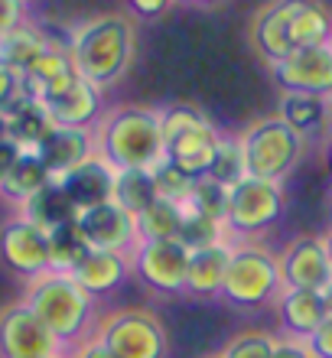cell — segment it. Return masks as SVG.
<instances>
[{
  "instance_id": "cell-1",
  "label": "cell",
  "mask_w": 332,
  "mask_h": 358,
  "mask_svg": "<svg viewBox=\"0 0 332 358\" xmlns=\"http://www.w3.org/2000/svg\"><path fill=\"white\" fill-rule=\"evenodd\" d=\"M133 49H137V27H133L131 13L92 17L68 39V56L75 62V72L101 92L127 76Z\"/></svg>"
},
{
  "instance_id": "cell-2",
  "label": "cell",
  "mask_w": 332,
  "mask_h": 358,
  "mask_svg": "<svg viewBox=\"0 0 332 358\" xmlns=\"http://www.w3.org/2000/svg\"><path fill=\"white\" fill-rule=\"evenodd\" d=\"M98 157L114 170H157L166 160L160 131V111L140 104H121L95 124Z\"/></svg>"
},
{
  "instance_id": "cell-3",
  "label": "cell",
  "mask_w": 332,
  "mask_h": 358,
  "mask_svg": "<svg viewBox=\"0 0 332 358\" xmlns=\"http://www.w3.org/2000/svg\"><path fill=\"white\" fill-rule=\"evenodd\" d=\"M23 303L46 322V329L62 342V349H75L88 339V326L95 316V296H88L72 273L46 271L27 280Z\"/></svg>"
},
{
  "instance_id": "cell-4",
  "label": "cell",
  "mask_w": 332,
  "mask_h": 358,
  "mask_svg": "<svg viewBox=\"0 0 332 358\" xmlns=\"http://www.w3.org/2000/svg\"><path fill=\"white\" fill-rule=\"evenodd\" d=\"M160 131L166 160L196 179L209 176L225 137L205 114L196 111L192 104H166V108H160Z\"/></svg>"
},
{
  "instance_id": "cell-5",
  "label": "cell",
  "mask_w": 332,
  "mask_h": 358,
  "mask_svg": "<svg viewBox=\"0 0 332 358\" xmlns=\"http://www.w3.org/2000/svg\"><path fill=\"white\" fill-rule=\"evenodd\" d=\"M238 147L245 157L247 176L270 179V182H284L300 166L306 153V141L280 114H267V117L254 121L238 137Z\"/></svg>"
},
{
  "instance_id": "cell-6",
  "label": "cell",
  "mask_w": 332,
  "mask_h": 358,
  "mask_svg": "<svg viewBox=\"0 0 332 358\" xmlns=\"http://www.w3.org/2000/svg\"><path fill=\"white\" fill-rule=\"evenodd\" d=\"M280 290H284L280 257L257 241H245V245L235 241L219 300L231 303L238 310H257V306L277 303Z\"/></svg>"
},
{
  "instance_id": "cell-7",
  "label": "cell",
  "mask_w": 332,
  "mask_h": 358,
  "mask_svg": "<svg viewBox=\"0 0 332 358\" xmlns=\"http://www.w3.org/2000/svg\"><path fill=\"white\" fill-rule=\"evenodd\" d=\"M92 336L117 358H166L170 355L166 326L150 310H114L98 320Z\"/></svg>"
},
{
  "instance_id": "cell-8",
  "label": "cell",
  "mask_w": 332,
  "mask_h": 358,
  "mask_svg": "<svg viewBox=\"0 0 332 358\" xmlns=\"http://www.w3.org/2000/svg\"><path fill=\"white\" fill-rule=\"evenodd\" d=\"M284 215V182L245 176L228 192V235L254 238Z\"/></svg>"
},
{
  "instance_id": "cell-9",
  "label": "cell",
  "mask_w": 332,
  "mask_h": 358,
  "mask_svg": "<svg viewBox=\"0 0 332 358\" xmlns=\"http://www.w3.org/2000/svg\"><path fill=\"white\" fill-rule=\"evenodd\" d=\"M189 248L180 238H163V241H140L131 255V273H137L143 287L153 293L173 296L186 293V271H189Z\"/></svg>"
},
{
  "instance_id": "cell-10",
  "label": "cell",
  "mask_w": 332,
  "mask_h": 358,
  "mask_svg": "<svg viewBox=\"0 0 332 358\" xmlns=\"http://www.w3.org/2000/svg\"><path fill=\"white\" fill-rule=\"evenodd\" d=\"M56 352L68 349H62V342L23 300L0 310V358H49Z\"/></svg>"
},
{
  "instance_id": "cell-11",
  "label": "cell",
  "mask_w": 332,
  "mask_h": 358,
  "mask_svg": "<svg viewBox=\"0 0 332 358\" xmlns=\"http://www.w3.org/2000/svg\"><path fill=\"white\" fill-rule=\"evenodd\" d=\"M270 78L284 94H326L332 98V43L294 49L270 66Z\"/></svg>"
},
{
  "instance_id": "cell-12",
  "label": "cell",
  "mask_w": 332,
  "mask_h": 358,
  "mask_svg": "<svg viewBox=\"0 0 332 358\" xmlns=\"http://www.w3.org/2000/svg\"><path fill=\"white\" fill-rule=\"evenodd\" d=\"M280 277L284 287H296V290H332V261L326 251V241L316 235H300L294 241H287L280 251Z\"/></svg>"
},
{
  "instance_id": "cell-13",
  "label": "cell",
  "mask_w": 332,
  "mask_h": 358,
  "mask_svg": "<svg viewBox=\"0 0 332 358\" xmlns=\"http://www.w3.org/2000/svg\"><path fill=\"white\" fill-rule=\"evenodd\" d=\"M0 261L23 280L49 271V235L23 215H13L0 228Z\"/></svg>"
},
{
  "instance_id": "cell-14",
  "label": "cell",
  "mask_w": 332,
  "mask_h": 358,
  "mask_svg": "<svg viewBox=\"0 0 332 358\" xmlns=\"http://www.w3.org/2000/svg\"><path fill=\"white\" fill-rule=\"evenodd\" d=\"M82 235L98 251H117V255H133V248L140 245V231H137V218L121 208L117 202H101L75 215Z\"/></svg>"
},
{
  "instance_id": "cell-15",
  "label": "cell",
  "mask_w": 332,
  "mask_h": 358,
  "mask_svg": "<svg viewBox=\"0 0 332 358\" xmlns=\"http://www.w3.org/2000/svg\"><path fill=\"white\" fill-rule=\"evenodd\" d=\"M36 153H39V160L46 163V170L52 173V179L66 176L75 166L98 157L95 127H59L56 124L46 134V141L36 147Z\"/></svg>"
},
{
  "instance_id": "cell-16",
  "label": "cell",
  "mask_w": 332,
  "mask_h": 358,
  "mask_svg": "<svg viewBox=\"0 0 332 358\" xmlns=\"http://www.w3.org/2000/svg\"><path fill=\"white\" fill-rule=\"evenodd\" d=\"M300 0H267L264 7L254 13V23H251V43L261 52L267 66L280 62L284 56L294 52V43H290V20H294Z\"/></svg>"
},
{
  "instance_id": "cell-17",
  "label": "cell",
  "mask_w": 332,
  "mask_h": 358,
  "mask_svg": "<svg viewBox=\"0 0 332 358\" xmlns=\"http://www.w3.org/2000/svg\"><path fill=\"white\" fill-rule=\"evenodd\" d=\"M49 117L59 127H95L101 117V88L92 85L88 78L75 76L66 88H59L56 94L43 98Z\"/></svg>"
},
{
  "instance_id": "cell-18",
  "label": "cell",
  "mask_w": 332,
  "mask_h": 358,
  "mask_svg": "<svg viewBox=\"0 0 332 358\" xmlns=\"http://www.w3.org/2000/svg\"><path fill=\"white\" fill-rule=\"evenodd\" d=\"M277 313H280V326H284L287 339L306 342L329 316V293L284 287L277 296Z\"/></svg>"
},
{
  "instance_id": "cell-19",
  "label": "cell",
  "mask_w": 332,
  "mask_h": 358,
  "mask_svg": "<svg viewBox=\"0 0 332 358\" xmlns=\"http://www.w3.org/2000/svg\"><path fill=\"white\" fill-rule=\"evenodd\" d=\"M231 251H235V238L192 251L189 271H186V293H189V296H199V300H219L222 287H225Z\"/></svg>"
},
{
  "instance_id": "cell-20",
  "label": "cell",
  "mask_w": 332,
  "mask_h": 358,
  "mask_svg": "<svg viewBox=\"0 0 332 358\" xmlns=\"http://www.w3.org/2000/svg\"><path fill=\"white\" fill-rule=\"evenodd\" d=\"M59 186L66 189V196L72 199V206L78 212H85L92 206H101L108 202L114 192V166L105 163L101 157H92L88 163L75 166L72 173L59 176Z\"/></svg>"
},
{
  "instance_id": "cell-21",
  "label": "cell",
  "mask_w": 332,
  "mask_h": 358,
  "mask_svg": "<svg viewBox=\"0 0 332 358\" xmlns=\"http://www.w3.org/2000/svg\"><path fill=\"white\" fill-rule=\"evenodd\" d=\"M75 283L88 296H108L121 287L127 277H131V257L127 255H117V251H98L92 248L85 255V261L72 271Z\"/></svg>"
},
{
  "instance_id": "cell-22",
  "label": "cell",
  "mask_w": 332,
  "mask_h": 358,
  "mask_svg": "<svg viewBox=\"0 0 332 358\" xmlns=\"http://www.w3.org/2000/svg\"><path fill=\"white\" fill-rule=\"evenodd\" d=\"M277 114L294 127L306 143L332 134V98L326 94H284Z\"/></svg>"
},
{
  "instance_id": "cell-23",
  "label": "cell",
  "mask_w": 332,
  "mask_h": 358,
  "mask_svg": "<svg viewBox=\"0 0 332 358\" xmlns=\"http://www.w3.org/2000/svg\"><path fill=\"white\" fill-rule=\"evenodd\" d=\"M78 72H75L72 56H68V46L52 43V46H49L46 52L27 69V72H23V94L43 101V98H49V94H56L59 88H66Z\"/></svg>"
},
{
  "instance_id": "cell-24",
  "label": "cell",
  "mask_w": 332,
  "mask_h": 358,
  "mask_svg": "<svg viewBox=\"0 0 332 358\" xmlns=\"http://www.w3.org/2000/svg\"><path fill=\"white\" fill-rule=\"evenodd\" d=\"M17 215H23L27 222H33L43 231H56L59 225H66L78 215V208L72 206V199L66 196V189L59 186V179H52L49 186H43L36 196H29L23 206H17Z\"/></svg>"
},
{
  "instance_id": "cell-25",
  "label": "cell",
  "mask_w": 332,
  "mask_h": 358,
  "mask_svg": "<svg viewBox=\"0 0 332 358\" xmlns=\"http://www.w3.org/2000/svg\"><path fill=\"white\" fill-rule=\"evenodd\" d=\"M7 114V137L17 143L20 150H36L39 143L46 141V134L56 127L49 117L46 104L36 98H20Z\"/></svg>"
},
{
  "instance_id": "cell-26",
  "label": "cell",
  "mask_w": 332,
  "mask_h": 358,
  "mask_svg": "<svg viewBox=\"0 0 332 358\" xmlns=\"http://www.w3.org/2000/svg\"><path fill=\"white\" fill-rule=\"evenodd\" d=\"M49 46H52V39H49L39 27H33V23L23 20L17 29H10V33L0 36V66H7V69H13V72L23 76Z\"/></svg>"
},
{
  "instance_id": "cell-27",
  "label": "cell",
  "mask_w": 332,
  "mask_h": 358,
  "mask_svg": "<svg viewBox=\"0 0 332 358\" xmlns=\"http://www.w3.org/2000/svg\"><path fill=\"white\" fill-rule=\"evenodd\" d=\"M52 182V173L46 170V163L39 160L36 150H23L20 160L10 166V173L0 179V196L10 199L13 206H23L29 196H36L43 186Z\"/></svg>"
},
{
  "instance_id": "cell-28",
  "label": "cell",
  "mask_w": 332,
  "mask_h": 358,
  "mask_svg": "<svg viewBox=\"0 0 332 358\" xmlns=\"http://www.w3.org/2000/svg\"><path fill=\"white\" fill-rule=\"evenodd\" d=\"M290 43H294V49L329 46L332 43V10L323 0H300V7L290 20Z\"/></svg>"
},
{
  "instance_id": "cell-29",
  "label": "cell",
  "mask_w": 332,
  "mask_h": 358,
  "mask_svg": "<svg viewBox=\"0 0 332 358\" xmlns=\"http://www.w3.org/2000/svg\"><path fill=\"white\" fill-rule=\"evenodd\" d=\"M157 182H153L150 170H114V192L111 202L127 208L133 218L140 215L143 208H150L157 202Z\"/></svg>"
},
{
  "instance_id": "cell-30",
  "label": "cell",
  "mask_w": 332,
  "mask_h": 358,
  "mask_svg": "<svg viewBox=\"0 0 332 358\" xmlns=\"http://www.w3.org/2000/svg\"><path fill=\"white\" fill-rule=\"evenodd\" d=\"M88 251H92V245L85 241V235H82V228H78L75 218L66 222V225H59L56 231H49V271L72 273L85 261Z\"/></svg>"
},
{
  "instance_id": "cell-31",
  "label": "cell",
  "mask_w": 332,
  "mask_h": 358,
  "mask_svg": "<svg viewBox=\"0 0 332 358\" xmlns=\"http://www.w3.org/2000/svg\"><path fill=\"white\" fill-rule=\"evenodd\" d=\"M182 225V208L176 202L157 199L150 208H143L137 215V231L140 241H163V238H176Z\"/></svg>"
},
{
  "instance_id": "cell-32",
  "label": "cell",
  "mask_w": 332,
  "mask_h": 358,
  "mask_svg": "<svg viewBox=\"0 0 332 358\" xmlns=\"http://www.w3.org/2000/svg\"><path fill=\"white\" fill-rule=\"evenodd\" d=\"M182 208V225H180V241L189 251H199V248H209V245H219V241H228V225L215 222L209 215H199V212H192V208L180 206Z\"/></svg>"
},
{
  "instance_id": "cell-33",
  "label": "cell",
  "mask_w": 332,
  "mask_h": 358,
  "mask_svg": "<svg viewBox=\"0 0 332 358\" xmlns=\"http://www.w3.org/2000/svg\"><path fill=\"white\" fill-rule=\"evenodd\" d=\"M228 192H231V189L222 186V182H215L212 176H199L196 182H192V192H189V199H186L182 206L192 208V212H199V215L215 218V222L225 225L228 222Z\"/></svg>"
},
{
  "instance_id": "cell-34",
  "label": "cell",
  "mask_w": 332,
  "mask_h": 358,
  "mask_svg": "<svg viewBox=\"0 0 332 358\" xmlns=\"http://www.w3.org/2000/svg\"><path fill=\"white\" fill-rule=\"evenodd\" d=\"M209 176L215 179V182H222V186H238L241 179L247 176L245 170V157H241V147H238V137H225L219 147V153H215V163H212Z\"/></svg>"
},
{
  "instance_id": "cell-35",
  "label": "cell",
  "mask_w": 332,
  "mask_h": 358,
  "mask_svg": "<svg viewBox=\"0 0 332 358\" xmlns=\"http://www.w3.org/2000/svg\"><path fill=\"white\" fill-rule=\"evenodd\" d=\"M153 182H157V196H160V199H166V202H176V206H182V202L189 199L196 176H189L186 170H180L176 163L163 160L160 166L153 170Z\"/></svg>"
},
{
  "instance_id": "cell-36",
  "label": "cell",
  "mask_w": 332,
  "mask_h": 358,
  "mask_svg": "<svg viewBox=\"0 0 332 358\" xmlns=\"http://www.w3.org/2000/svg\"><path fill=\"white\" fill-rule=\"evenodd\" d=\"M274 345H277L274 336L251 329V332L235 336V339L222 349V355L225 358H274Z\"/></svg>"
},
{
  "instance_id": "cell-37",
  "label": "cell",
  "mask_w": 332,
  "mask_h": 358,
  "mask_svg": "<svg viewBox=\"0 0 332 358\" xmlns=\"http://www.w3.org/2000/svg\"><path fill=\"white\" fill-rule=\"evenodd\" d=\"M20 98H27L23 94V76L7 66H0V111H10Z\"/></svg>"
},
{
  "instance_id": "cell-38",
  "label": "cell",
  "mask_w": 332,
  "mask_h": 358,
  "mask_svg": "<svg viewBox=\"0 0 332 358\" xmlns=\"http://www.w3.org/2000/svg\"><path fill=\"white\" fill-rule=\"evenodd\" d=\"M127 3V13L137 20H160L166 17L180 0H124Z\"/></svg>"
},
{
  "instance_id": "cell-39",
  "label": "cell",
  "mask_w": 332,
  "mask_h": 358,
  "mask_svg": "<svg viewBox=\"0 0 332 358\" xmlns=\"http://www.w3.org/2000/svg\"><path fill=\"white\" fill-rule=\"evenodd\" d=\"M306 349L313 358H332V300H329V316L323 320V326L306 339Z\"/></svg>"
},
{
  "instance_id": "cell-40",
  "label": "cell",
  "mask_w": 332,
  "mask_h": 358,
  "mask_svg": "<svg viewBox=\"0 0 332 358\" xmlns=\"http://www.w3.org/2000/svg\"><path fill=\"white\" fill-rule=\"evenodd\" d=\"M23 0H0V36L23 23Z\"/></svg>"
},
{
  "instance_id": "cell-41",
  "label": "cell",
  "mask_w": 332,
  "mask_h": 358,
  "mask_svg": "<svg viewBox=\"0 0 332 358\" xmlns=\"http://www.w3.org/2000/svg\"><path fill=\"white\" fill-rule=\"evenodd\" d=\"M274 358H313V355L306 349V342H300V339H277Z\"/></svg>"
},
{
  "instance_id": "cell-42",
  "label": "cell",
  "mask_w": 332,
  "mask_h": 358,
  "mask_svg": "<svg viewBox=\"0 0 332 358\" xmlns=\"http://www.w3.org/2000/svg\"><path fill=\"white\" fill-rule=\"evenodd\" d=\"M72 358H117V355H111L95 336H88L85 342H78L75 349H72Z\"/></svg>"
},
{
  "instance_id": "cell-43",
  "label": "cell",
  "mask_w": 332,
  "mask_h": 358,
  "mask_svg": "<svg viewBox=\"0 0 332 358\" xmlns=\"http://www.w3.org/2000/svg\"><path fill=\"white\" fill-rule=\"evenodd\" d=\"M20 153H23V150H20V147L10 141V137H7V141H0V179L7 176L10 166L20 160Z\"/></svg>"
},
{
  "instance_id": "cell-44",
  "label": "cell",
  "mask_w": 332,
  "mask_h": 358,
  "mask_svg": "<svg viewBox=\"0 0 332 358\" xmlns=\"http://www.w3.org/2000/svg\"><path fill=\"white\" fill-rule=\"evenodd\" d=\"M326 166H329V176H332V134L326 137Z\"/></svg>"
},
{
  "instance_id": "cell-45",
  "label": "cell",
  "mask_w": 332,
  "mask_h": 358,
  "mask_svg": "<svg viewBox=\"0 0 332 358\" xmlns=\"http://www.w3.org/2000/svg\"><path fill=\"white\" fill-rule=\"evenodd\" d=\"M0 141H7V114L0 111Z\"/></svg>"
},
{
  "instance_id": "cell-46",
  "label": "cell",
  "mask_w": 332,
  "mask_h": 358,
  "mask_svg": "<svg viewBox=\"0 0 332 358\" xmlns=\"http://www.w3.org/2000/svg\"><path fill=\"white\" fill-rule=\"evenodd\" d=\"M196 7H219V3H225V0H192Z\"/></svg>"
},
{
  "instance_id": "cell-47",
  "label": "cell",
  "mask_w": 332,
  "mask_h": 358,
  "mask_svg": "<svg viewBox=\"0 0 332 358\" xmlns=\"http://www.w3.org/2000/svg\"><path fill=\"white\" fill-rule=\"evenodd\" d=\"M323 241H326V251H329V261H332V228L323 235Z\"/></svg>"
},
{
  "instance_id": "cell-48",
  "label": "cell",
  "mask_w": 332,
  "mask_h": 358,
  "mask_svg": "<svg viewBox=\"0 0 332 358\" xmlns=\"http://www.w3.org/2000/svg\"><path fill=\"white\" fill-rule=\"evenodd\" d=\"M49 358H72V352H56V355H49Z\"/></svg>"
},
{
  "instance_id": "cell-49",
  "label": "cell",
  "mask_w": 332,
  "mask_h": 358,
  "mask_svg": "<svg viewBox=\"0 0 332 358\" xmlns=\"http://www.w3.org/2000/svg\"><path fill=\"white\" fill-rule=\"evenodd\" d=\"M202 358H225V355H222V352H219V355H202Z\"/></svg>"
},
{
  "instance_id": "cell-50",
  "label": "cell",
  "mask_w": 332,
  "mask_h": 358,
  "mask_svg": "<svg viewBox=\"0 0 332 358\" xmlns=\"http://www.w3.org/2000/svg\"><path fill=\"white\" fill-rule=\"evenodd\" d=\"M329 300H332V290H329Z\"/></svg>"
},
{
  "instance_id": "cell-51",
  "label": "cell",
  "mask_w": 332,
  "mask_h": 358,
  "mask_svg": "<svg viewBox=\"0 0 332 358\" xmlns=\"http://www.w3.org/2000/svg\"><path fill=\"white\" fill-rule=\"evenodd\" d=\"M186 3H192V0H186Z\"/></svg>"
}]
</instances>
